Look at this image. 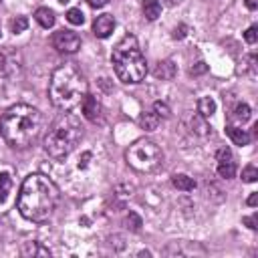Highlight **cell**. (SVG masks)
<instances>
[{"label": "cell", "mask_w": 258, "mask_h": 258, "mask_svg": "<svg viewBox=\"0 0 258 258\" xmlns=\"http://www.w3.org/2000/svg\"><path fill=\"white\" fill-rule=\"evenodd\" d=\"M81 137H83V125L79 117L64 113L53 123L49 133L45 135V151L55 159H64L77 147Z\"/></svg>", "instance_id": "obj_5"}, {"label": "cell", "mask_w": 258, "mask_h": 258, "mask_svg": "<svg viewBox=\"0 0 258 258\" xmlns=\"http://www.w3.org/2000/svg\"><path fill=\"white\" fill-rule=\"evenodd\" d=\"M216 157H218V161H226V159H232V151L228 149V147H222L218 153H216Z\"/></svg>", "instance_id": "obj_32"}, {"label": "cell", "mask_w": 258, "mask_h": 258, "mask_svg": "<svg viewBox=\"0 0 258 258\" xmlns=\"http://www.w3.org/2000/svg\"><path fill=\"white\" fill-rule=\"evenodd\" d=\"M0 2H2V0H0Z\"/></svg>", "instance_id": "obj_40"}, {"label": "cell", "mask_w": 258, "mask_h": 258, "mask_svg": "<svg viewBox=\"0 0 258 258\" xmlns=\"http://www.w3.org/2000/svg\"><path fill=\"white\" fill-rule=\"evenodd\" d=\"M87 95V81L83 73L75 64H63L59 67L49 83V97L55 107L63 111H71L81 105L83 97Z\"/></svg>", "instance_id": "obj_3"}, {"label": "cell", "mask_w": 258, "mask_h": 258, "mask_svg": "<svg viewBox=\"0 0 258 258\" xmlns=\"http://www.w3.org/2000/svg\"><path fill=\"white\" fill-rule=\"evenodd\" d=\"M89 159H91V153H89V151H87V153H83V157H81V161H79V168H87Z\"/></svg>", "instance_id": "obj_35"}, {"label": "cell", "mask_w": 258, "mask_h": 258, "mask_svg": "<svg viewBox=\"0 0 258 258\" xmlns=\"http://www.w3.org/2000/svg\"><path fill=\"white\" fill-rule=\"evenodd\" d=\"M125 224H127V228L131 230V232H139V230H141V226H143L141 218H139L135 212H129V214H127V218H125Z\"/></svg>", "instance_id": "obj_22"}, {"label": "cell", "mask_w": 258, "mask_h": 258, "mask_svg": "<svg viewBox=\"0 0 258 258\" xmlns=\"http://www.w3.org/2000/svg\"><path fill=\"white\" fill-rule=\"evenodd\" d=\"M164 2H166L168 6H178V4L182 2V0H164Z\"/></svg>", "instance_id": "obj_38"}, {"label": "cell", "mask_w": 258, "mask_h": 258, "mask_svg": "<svg viewBox=\"0 0 258 258\" xmlns=\"http://www.w3.org/2000/svg\"><path fill=\"white\" fill-rule=\"evenodd\" d=\"M242 64H246V67H242V73H244V75H246V73H250V77L256 75V55H250Z\"/></svg>", "instance_id": "obj_26"}, {"label": "cell", "mask_w": 258, "mask_h": 258, "mask_svg": "<svg viewBox=\"0 0 258 258\" xmlns=\"http://www.w3.org/2000/svg\"><path fill=\"white\" fill-rule=\"evenodd\" d=\"M85 2L89 4V6H93V8H103L109 0H85Z\"/></svg>", "instance_id": "obj_33"}, {"label": "cell", "mask_w": 258, "mask_h": 258, "mask_svg": "<svg viewBox=\"0 0 258 258\" xmlns=\"http://www.w3.org/2000/svg\"><path fill=\"white\" fill-rule=\"evenodd\" d=\"M6 73V59L4 55H0V75H4Z\"/></svg>", "instance_id": "obj_36"}, {"label": "cell", "mask_w": 258, "mask_h": 258, "mask_svg": "<svg viewBox=\"0 0 258 258\" xmlns=\"http://www.w3.org/2000/svg\"><path fill=\"white\" fill-rule=\"evenodd\" d=\"M218 174L220 178H226V180H230L236 176V164L232 159H226V161H220L218 164Z\"/></svg>", "instance_id": "obj_19"}, {"label": "cell", "mask_w": 258, "mask_h": 258, "mask_svg": "<svg viewBox=\"0 0 258 258\" xmlns=\"http://www.w3.org/2000/svg\"><path fill=\"white\" fill-rule=\"evenodd\" d=\"M59 2H61V4H67V2H71V0H59Z\"/></svg>", "instance_id": "obj_39"}, {"label": "cell", "mask_w": 258, "mask_h": 258, "mask_svg": "<svg viewBox=\"0 0 258 258\" xmlns=\"http://www.w3.org/2000/svg\"><path fill=\"white\" fill-rule=\"evenodd\" d=\"M242 222H244V224L248 226V228H250V230H256V228H258V214H252V216H248V218H244Z\"/></svg>", "instance_id": "obj_30"}, {"label": "cell", "mask_w": 258, "mask_h": 258, "mask_svg": "<svg viewBox=\"0 0 258 258\" xmlns=\"http://www.w3.org/2000/svg\"><path fill=\"white\" fill-rule=\"evenodd\" d=\"M125 159L135 172L147 174L164 164V151L159 149L157 143H153L149 139H137L133 145H129Z\"/></svg>", "instance_id": "obj_6"}, {"label": "cell", "mask_w": 258, "mask_h": 258, "mask_svg": "<svg viewBox=\"0 0 258 258\" xmlns=\"http://www.w3.org/2000/svg\"><path fill=\"white\" fill-rule=\"evenodd\" d=\"M143 14L147 20H155L159 14H161V4H159V0H143Z\"/></svg>", "instance_id": "obj_14"}, {"label": "cell", "mask_w": 258, "mask_h": 258, "mask_svg": "<svg viewBox=\"0 0 258 258\" xmlns=\"http://www.w3.org/2000/svg\"><path fill=\"white\" fill-rule=\"evenodd\" d=\"M24 256H51V252L47 248H43L39 242H24L22 250H20Z\"/></svg>", "instance_id": "obj_15"}, {"label": "cell", "mask_w": 258, "mask_h": 258, "mask_svg": "<svg viewBox=\"0 0 258 258\" xmlns=\"http://www.w3.org/2000/svg\"><path fill=\"white\" fill-rule=\"evenodd\" d=\"M43 125L45 117L41 109L26 103H18L6 109V113L0 119V133L10 147L24 149L41 135Z\"/></svg>", "instance_id": "obj_2"}, {"label": "cell", "mask_w": 258, "mask_h": 258, "mask_svg": "<svg viewBox=\"0 0 258 258\" xmlns=\"http://www.w3.org/2000/svg\"><path fill=\"white\" fill-rule=\"evenodd\" d=\"M67 20H69L71 24H75V26H81V24L85 22V14H83L79 8H71V10L67 12Z\"/></svg>", "instance_id": "obj_23"}, {"label": "cell", "mask_w": 258, "mask_h": 258, "mask_svg": "<svg viewBox=\"0 0 258 258\" xmlns=\"http://www.w3.org/2000/svg\"><path fill=\"white\" fill-rule=\"evenodd\" d=\"M139 125L141 129H145V131H155L157 125H159V115L155 111H145L139 115Z\"/></svg>", "instance_id": "obj_12"}, {"label": "cell", "mask_w": 258, "mask_h": 258, "mask_svg": "<svg viewBox=\"0 0 258 258\" xmlns=\"http://www.w3.org/2000/svg\"><path fill=\"white\" fill-rule=\"evenodd\" d=\"M242 180H244L246 184H254V182L258 180V170H256L254 166H246V168L242 170Z\"/></svg>", "instance_id": "obj_25"}, {"label": "cell", "mask_w": 258, "mask_h": 258, "mask_svg": "<svg viewBox=\"0 0 258 258\" xmlns=\"http://www.w3.org/2000/svg\"><path fill=\"white\" fill-rule=\"evenodd\" d=\"M172 182H174V186H176L178 190H182V192H192L194 188H196V182H194L190 176H186V174H176V176L172 178Z\"/></svg>", "instance_id": "obj_16"}, {"label": "cell", "mask_w": 258, "mask_h": 258, "mask_svg": "<svg viewBox=\"0 0 258 258\" xmlns=\"http://www.w3.org/2000/svg\"><path fill=\"white\" fill-rule=\"evenodd\" d=\"M232 119H234L236 123H246V121L250 119V107H248L246 103H238V105L234 107V111H232Z\"/></svg>", "instance_id": "obj_20"}, {"label": "cell", "mask_w": 258, "mask_h": 258, "mask_svg": "<svg viewBox=\"0 0 258 258\" xmlns=\"http://www.w3.org/2000/svg\"><path fill=\"white\" fill-rule=\"evenodd\" d=\"M113 28H115V18L111 14H101L93 22V32H95V37H99V39H107L113 32Z\"/></svg>", "instance_id": "obj_9"}, {"label": "cell", "mask_w": 258, "mask_h": 258, "mask_svg": "<svg viewBox=\"0 0 258 258\" xmlns=\"http://www.w3.org/2000/svg\"><path fill=\"white\" fill-rule=\"evenodd\" d=\"M113 71L123 83H141L147 75V63L133 35H127L111 55Z\"/></svg>", "instance_id": "obj_4"}, {"label": "cell", "mask_w": 258, "mask_h": 258, "mask_svg": "<svg viewBox=\"0 0 258 258\" xmlns=\"http://www.w3.org/2000/svg\"><path fill=\"white\" fill-rule=\"evenodd\" d=\"M10 190H12V178H10V174L2 172L0 174V204L6 202Z\"/></svg>", "instance_id": "obj_18"}, {"label": "cell", "mask_w": 258, "mask_h": 258, "mask_svg": "<svg viewBox=\"0 0 258 258\" xmlns=\"http://www.w3.org/2000/svg\"><path fill=\"white\" fill-rule=\"evenodd\" d=\"M186 35H188V26L186 24H180V26L174 28V39H186Z\"/></svg>", "instance_id": "obj_31"}, {"label": "cell", "mask_w": 258, "mask_h": 258, "mask_svg": "<svg viewBox=\"0 0 258 258\" xmlns=\"http://www.w3.org/2000/svg\"><path fill=\"white\" fill-rule=\"evenodd\" d=\"M178 75V67L174 61H159L157 67L153 69V77L155 79H161V81H172L174 77Z\"/></svg>", "instance_id": "obj_10"}, {"label": "cell", "mask_w": 258, "mask_h": 258, "mask_svg": "<svg viewBox=\"0 0 258 258\" xmlns=\"http://www.w3.org/2000/svg\"><path fill=\"white\" fill-rule=\"evenodd\" d=\"M10 28H12L14 35H18V32H22V30H26V28H28V18H26V16H16V18L12 20Z\"/></svg>", "instance_id": "obj_24"}, {"label": "cell", "mask_w": 258, "mask_h": 258, "mask_svg": "<svg viewBox=\"0 0 258 258\" xmlns=\"http://www.w3.org/2000/svg\"><path fill=\"white\" fill-rule=\"evenodd\" d=\"M153 111H155L159 117H166V119L172 115V109H170L168 103H164V101H155V103H153Z\"/></svg>", "instance_id": "obj_27"}, {"label": "cell", "mask_w": 258, "mask_h": 258, "mask_svg": "<svg viewBox=\"0 0 258 258\" xmlns=\"http://www.w3.org/2000/svg\"><path fill=\"white\" fill-rule=\"evenodd\" d=\"M246 204H248V206H252V208L258 204V192H252V194H250V198H248V202H246Z\"/></svg>", "instance_id": "obj_34"}, {"label": "cell", "mask_w": 258, "mask_h": 258, "mask_svg": "<svg viewBox=\"0 0 258 258\" xmlns=\"http://www.w3.org/2000/svg\"><path fill=\"white\" fill-rule=\"evenodd\" d=\"M226 133H228V137L236 145H248L250 143V133L246 131V129H240L236 125H228V127H226Z\"/></svg>", "instance_id": "obj_11"}, {"label": "cell", "mask_w": 258, "mask_h": 258, "mask_svg": "<svg viewBox=\"0 0 258 258\" xmlns=\"http://www.w3.org/2000/svg\"><path fill=\"white\" fill-rule=\"evenodd\" d=\"M198 113L204 115V117H212L216 113V101L212 97H202L198 101Z\"/></svg>", "instance_id": "obj_17"}, {"label": "cell", "mask_w": 258, "mask_h": 258, "mask_svg": "<svg viewBox=\"0 0 258 258\" xmlns=\"http://www.w3.org/2000/svg\"><path fill=\"white\" fill-rule=\"evenodd\" d=\"M81 109H83V115H85L89 121H93V123L101 121V105H99V101H97L93 95L87 93V95L83 97Z\"/></svg>", "instance_id": "obj_8"}, {"label": "cell", "mask_w": 258, "mask_h": 258, "mask_svg": "<svg viewBox=\"0 0 258 258\" xmlns=\"http://www.w3.org/2000/svg\"><path fill=\"white\" fill-rule=\"evenodd\" d=\"M53 47L59 51V53H67V55H73L81 49V37L73 30H59L53 35L51 39Z\"/></svg>", "instance_id": "obj_7"}, {"label": "cell", "mask_w": 258, "mask_h": 258, "mask_svg": "<svg viewBox=\"0 0 258 258\" xmlns=\"http://www.w3.org/2000/svg\"><path fill=\"white\" fill-rule=\"evenodd\" d=\"M208 71V64L204 63V61H200V63H196V64H194V67L190 69V75L192 77H198V75H204Z\"/></svg>", "instance_id": "obj_28"}, {"label": "cell", "mask_w": 258, "mask_h": 258, "mask_svg": "<svg viewBox=\"0 0 258 258\" xmlns=\"http://www.w3.org/2000/svg\"><path fill=\"white\" fill-rule=\"evenodd\" d=\"M61 200L59 188L43 174H30L18 192V212L30 222H47Z\"/></svg>", "instance_id": "obj_1"}, {"label": "cell", "mask_w": 258, "mask_h": 258, "mask_svg": "<svg viewBox=\"0 0 258 258\" xmlns=\"http://www.w3.org/2000/svg\"><path fill=\"white\" fill-rule=\"evenodd\" d=\"M208 123H206V117L204 115H194V119H192V131H196L198 135H206L208 133Z\"/></svg>", "instance_id": "obj_21"}, {"label": "cell", "mask_w": 258, "mask_h": 258, "mask_svg": "<svg viewBox=\"0 0 258 258\" xmlns=\"http://www.w3.org/2000/svg\"><path fill=\"white\" fill-rule=\"evenodd\" d=\"M246 8L248 10H256L258 8V0H246Z\"/></svg>", "instance_id": "obj_37"}, {"label": "cell", "mask_w": 258, "mask_h": 258, "mask_svg": "<svg viewBox=\"0 0 258 258\" xmlns=\"http://www.w3.org/2000/svg\"><path fill=\"white\" fill-rule=\"evenodd\" d=\"M35 18H37V22H39L43 28H51V26H55V12H53L51 8H47V6L37 8Z\"/></svg>", "instance_id": "obj_13"}, {"label": "cell", "mask_w": 258, "mask_h": 258, "mask_svg": "<svg viewBox=\"0 0 258 258\" xmlns=\"http://www.w3.org/2000/svg\"><path fill=\"white\" fill-rule=\"evenodd\" d=\"M244 41H246L248 45H254V43L258 41V28H256V26H250V28L244 32Z\"/></svg>", "instance_id": "obj_29"}]
</instances>
